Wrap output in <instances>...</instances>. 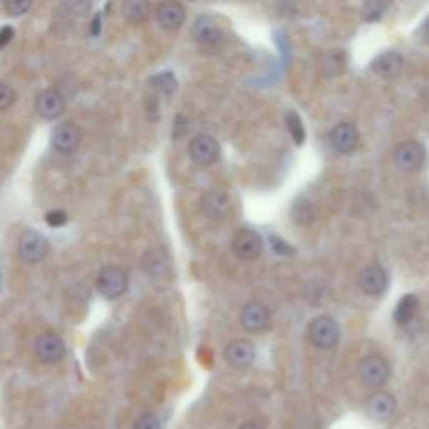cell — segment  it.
Here are the masks:
<instances>
[{"label": "cell", "instance_id": "obj_8", "mask_svg": "<svg viewBox=\"0 0 429 429\" xmlns=\"http://www.w3.org/2000/svg\"><path fill=\"white\" fill-rule=\"evenodd\" d=\"M262 247H264L262 237L251 228H241L233 239V253L243 262L256 260L262 253Z\"/></svg>", "mask_w": 429, "mask_h": 429}, {"label": "cell", "instance_id": "obj_24", "mask_svg": "<svg viewBox=\"0 0 429 429\" xmlns=\"http://www.w3.org/2000/svg\"><path fill=\"white\" fill-rule=\"evenodd\" d=\"M390 0H367L365 2V19L367 21H377L383 17L385 9H388Z\"/></svg>", "mask_w": 429, "mask_h": 429}, {"label": "cell", "instance_id": "obj_26", "mask_svg": "<svg viewBox=\"0 0 429 429\" xmlns=\"http://www.w3.org/2000/svg\"><path fill=\"white\" fill-rule=\"evenodd\" d=\"M63 2L71 15H84L91 9V0H63Z\"/></svg>", "mask_w": 429, "mask_h": 429}, {"label": "cell", "instance_id": "obj_29", "mask_svg": "<svg viewBox=\"0 0 429 429\" xmlns=\"http://www.w3.org/2000/svg\"><path fill=\"white\" fill-rule=\"evenodd\" d=\"M134 429H161V423H159V419L155 415L147 413V415H143V417L136 419Z\"/></svg>", "mask_w": 429, "mask_h": 429}, {"label": "cell", "instance_id": "obj_12", "mask_svg": "<svg viewBox=\"0 0 429 429\" xmlns=\"http://www.w3.org/2000/svg\"><path fill=\"white\" fill-rule=\"evenodd\" d=\"M271 323V310L262 302H249L241 310V327L249 333H260Z\"/></svg>", "mask_w": 429, "mask_h": 429}, {"label": "cell", "instance_id": "obj_28", "mask_svg": "<svg viewBox=\"0 0 429 429\" xmlns=\"http://www.w3.org/2000/svg\"><path fill=\"white\" fill-rule=\"evenodd\" d=\"M155 86H157L159 91H163V94H170V92L176 91V80H174L172 74H166V76L155 78Z\"/></svg>", "mask_w": 429, "mask_h": 429}, {"label": "cell", "instance_id": "obj_22", "mask_svg": "<svg viewBox=\"0 0 429 429\" xmlns=\"http://www.w3.org/2000/svg\"><path fill=\"white\" fill-rule=\"evenodd\" d=\"M285 123H287V128H289V132H291L293 143L302 145L304 138H306V130H304V123L300 120V116L293 113V111H287V113H285Z\"/></svg>", "mask_w": 429, "mask_h": 429}, {"label": "cell", "instance_id": "obj_30", "mask_svg": "<svg viewBox=\"0 0 429 429\" xmlns=\"http://www.w3.org/2000/svg\"><path fill=\"white\" fill-rule=\"evenodd\" d=\"M44 220H46L49 226H55V228H57V226H63V224L67 222V214L61 212V210H55V212H49Z\"/></svg>", "mask_w": 429, "mask_h": 429}, {"label": "cell", "instance_id": "obj_19", "mask_svg": "<svg viewBox=\"0 0 429 429\" xmlns=\"http://www.w3.org/2000/svg\"><path fill=\"white\" fill-rule=\"evenodd\" d=\"M373 71L377 76H383V78H396L400 71H402V57L398 53L390 51V53H383L381 57H377L373 61Z\"/></svg>", "mask_w": 429, "mask_h": 429}, {"label": "cell", "instance_id": "obj_17", "mask_svg": "<svg viewBox=\"0 0 429 429\" xmlns=\"http://www.w3.org/2000/svg\"><path fill=\"white\" fill-rule=\"evenodd\" d=\"M358 285L367 296H381L388 289V273L381 266H367L360 276H358Z\"/></svg>", "mask_w": 429, "mask_h": 429}, {"label": "cell", "instance_id": "obj_6", "mask_svg": "<svg viewBox=\"0 0 429 429\" xmlns=\"http://www.w3.org/2000/svg\"><path fill=\"white\" fill-rule=\"evenodd\" d=\"M188 157L197 166H212L220 157V145L210 134H197L188 143Z\"/></svg>", "mask_w": 429, "mask_h": 429}, {"label": "cell", "instance_id": "obj_4", "mask_svg": "<svg viewBox=\"0 0 429 429\" xmlns=\"http://www.w3.org/2000/svg\"><path fill=\"white\" fill-rule=\"evenodd\" d=\"M358 377L367 388H381L390 377V365H388L385 358H381L377 354H370V356L360 360Z\"/></svg>", "mask_w": 429, "mask_h": 429}, {"label": "cell", "instance_id": "obj_33", "mask_svg": "<svg viewBox=\"0 0 429 429\" xmlns=\"http://www.w3.org/2000/svg\"><path fill=\"white\" fill-rule=\"evenodd\" d=\"M241 429H264L262 425H258V423H246Z\"/></svg>", "mask_w": 429, "mask_h": 429}, {"label": "cell", "instance_id": "obj_10", "mask_svg": "<svg viewBox=\"0 0 429 429\" xmlns=\"http://www.w3.org/2000/svg\"><path fill=\"white\" fill-rule=\"evenodd\" d=\"M423 161H425V151L415 141L400 143L396 151H394V163L402 172H417L423 166Z\"/></svg>", "mask_w": 429, "mask_h": 429}, {"label": "cell", "instance_id": "obj_9", "mask_svg": "<svg viewBox=\"0 0 429 429\" xmlns=\"http://www.w3.org/2000/svg\"><path fill=\"white\" fill-rule=\"evenodd\" d=\"M36 111L42 120H59L65 111V96L57 89H46L36 96Z\"/></svg>", "mask_w": 429, "mask_h": 429}, {"label": "cell", "instance_id": "obj_5", "mask_svg": "<svg viewBox=\"0 0 429 429\" xmlns=\"http://www.w3.org/2000/svg\"><path fill=\"white\" fill-rule=\"evenodd\" d=\"M34 352H36L38 360H42L46 365L59 363L65 356V341L53 331H44L34 341Z\"/></svg>", "mask_w": 429, "mask_h": 429}, {"label": "cell", "instance_id": "obj_32", "mask_svg": "<svg viewBox=\"0 0 429 429\" xmlns=\"http://www.w3.org/2000/svg\"><path fill=\"white\" fill-rule=\"evenodd\" d=\"M271 241L275 243V251H278V253H293V249H287V246H285L283 241L278 243V241H276V237H271Z\"/></svg>", "mask_w": 429, "mask_h": 429}, {"label": "cell", "instance_id": "obj_14", "mask_svg": "<svg viewBox=\"0 0 429 429\" xmlns=\"http://www.w3.org/2000/svg\"><path fill=\"white\" fill-rule=\"evenodd\" d=\"M331 147L338 153H352L358 145V130L356 126L350 122H339L338 126H333L331 134H329Z\"/></svg>", "mask_w": 429, "mask_h": 429}, {"label": "cell", "instance_id": "obj_31", "mask_svg": "<svg viewBox=\"0 0 429 429\" xmlns=\"http://www.w3.org/2000/svg\"><path fill=\"white\" fill-rule=\"evenodd\" d=\"M13 36H15L13 28H11V26H4V28L0 30V49L9 46V42L13 40Z\"/></svg>", "mask_w": 429, "mask_h": 429}, {"label": "cell", "instance_id": "obj_15", "mask_svg": "<svg viewBox=\"0 0 429 429\" xmlns=\"http://www.w3.org/2000/svg\"><path fill=\"white\" fill-rule=\"evenodd\" d=\"M155 17H157V24H159L163 30L174 31L178 30L184 24L186 13H184V6L181 2H176V0H163V2L157 6Z\"/></svg>", "mask_w": 429, "mask_h": 429}, {"label": "cell", "instance_id": "obj_13", "mask_svg": "<svg viewBox=\"0 0 429 429\" xmlns=\"http://www.w3.org/2000/svg\"><path fill=\"white\" fill-rule=\"evenodd\" d=\"M224 358L233 368H247L256 360V348L247 339H235L226 345Z\"/></svg>", "mask_w": 429, "mask_h": 429}, {"label": "cell", "instance_id": "obj_25", "mask_svg": "<svg viewBox=\"0 0 429 429\" xmlns=\"http://www.w3.org/2000/svg\"><path fill=\"white\" fill-rule=\"evenodd\" d=\"M31 0H4V11L11 17H21L30 11Z\"/></svg>", "mask_w": 429, "mask_h": 429}, {"label": "cell", "instance_id": "obj_3", "mask_svg": "<svg viewBox=\"0 0 429 429\" xmlns=\"http://www.w3.org/2000/svg\"><path fill=\"white\" fill-rule=\"evenodd\" d=\"M128 289V276L118 266H105L96 276V291L107 300L122 298Z\"/></svg>", "mask_w": 429, "mask_h": 429}, {"label": "cell", "instance_id": "obj_1", "mask_svg": "<svg viewBox=\"0 0 429 429\" xmlns=\"http://www.w3.org/2000/svg\"><path fill=\"white\" fill-rule=\"evenodd\" d=\"M339 325L335 318L331 316H316L310 325H308V338L310 343L321 348V350H331L335 348L339 341Z\"/></svg>", "mask_w": 429, "mask_h": 429}, {"label": "cell", "instance_id": "obj_16", "mask_svg": "<svg viewBox=\"0 0 429 429\" xmlns=\"http://www.w3.org/2000/svg\"><path fill=\"white\" fill-rule=\"evenodd\" d=\"M191 36L201 46H216L222 40V30H220V26L216 24L212 17L203 15V17H197V21L193 24Z\"/></svg>", "mask_w": 429, "mask_h": 429}, {"label": "cell", "instance_id": "obj_27", "mask_svg": "<svg viewBox=\"0 0 429 429\" xmlns=\"http://www.w3.org/2000/svg\"><path fill=\"white\" fill-rule=\"evenodd\" d=\"M13 103H15V91L9 84L0 82V111L9 109Z\"/></svg>", "mask_w": 429, "mask_h": 429}, {"label": "cell", "instance_id": "obj_23", "mask_svg": "<svg viewBox=\"0 0 429 429\" xmlns=\"http://www.w3.org/2000/svg\"><path fill=\"white\" fill-rule=\"evenodd\" d=\"M343 69V55L339 51H333V53H327L323 57V71L325 76H338L339 71Z\"/></svg>", "mask_w": 429, "mask_h": 429}, {"label": "cell", "instance_id": "obj_34", "mask_svg": "<svg viewBox=\"0 0 429 429\" xmlns=\"http://www.w3.org/2000/svg\"><path fill=\"white\" fill-rule=\"evenodd\" d=\"M423 36H425V40L429 42V19H428V24L423 26Z\"/></svg>", "mask_w": 429, "mask_h": 429}, {"label": "cell", "instance_id": "obj_18", "mask_svg": "<svg viewBox=\"0 0 429 429\" xmlns=\"http://www.w3.org/2000/svg\"><path fill=\"white\" fill-rule=\"evenodd\" d=\"M394 410H396V400L385 392L373 394L367 402L368 417L375 419V421H388L394 415Z\"/></svg>", "mask_w": 429, "mask_h": 429}, {"label": "cell", "instance_id": "obj_11", "mask_svg": "<svg viewBox=\"0 0 429 429\" xmlns=\"http://www.w3.org/2000/svg\"><path fill=\"white\" fill-rule=\"evenodd\" d=\"M201 210L214 222H222L226 216L231 214V197L222 188H212L203 195L201 199Z\"/></svg>", "mask_w": 429, "mask_h": 429}, {"label": "cell", "instance_id": "obj_21", "mask_svg": "<svg viewBox=\"0 0 429 429\" xmlns=\"http://www.w3.org/2000/svg\"><path fill=\"white\" fill-rule=\"evenodd\" d=\"M417 308H419V300L417 296H404L396 306V312H394V318L398 325H406L413 321V316L417 314Z\"/></svg>", "mask_w": 429, "mask_h": 429}, {"label": "cell", "instance_id": "obj_2", "mask_svg": "<svg viewBox=\"0 0 429 429\" xmlns=\"http://www.w3.org/2000/svg\"><path fill=\"white\" fill-rule=\"evenodd\" d=\"M49 241H46V237L42 235V233H38V231H26L21 237H19V243H17V253H19V260L24 262V264H40L44 258H46V253H49Z\"/></svg>", "mask_w": 429, "mask_h": 429}, {"label": "cell", "instance_id": "obj_7", "mask_svg": "<svg viewBox=\"0 0 429 429\" xmlns=\"http://www.w3.org/2000/svg\"><path fill=\"white\" fill-rule=\"evenodd\" d=\"M80 128L76 122H61L55 126L51 143L55 147V151L61 155L74 153L80 147Z\"/></svg>", "mask_w": 429, "mask_h": 429}, {"label": "cell", "instance_id": "obj_20", "mask_svg": "<svg viewBox=\"0 0 429 429\" xmlns=\"http://www.w3.org/2000/svg\"><path fill=\"white\" fill-rule=\"evenodd\" d=\"M151 11V4L149 0H123L122 2V15L126 21L130 24H141L147 19Z\"/></svg>", "mask_w": 429, "mask_h": 429}]
</instances>
